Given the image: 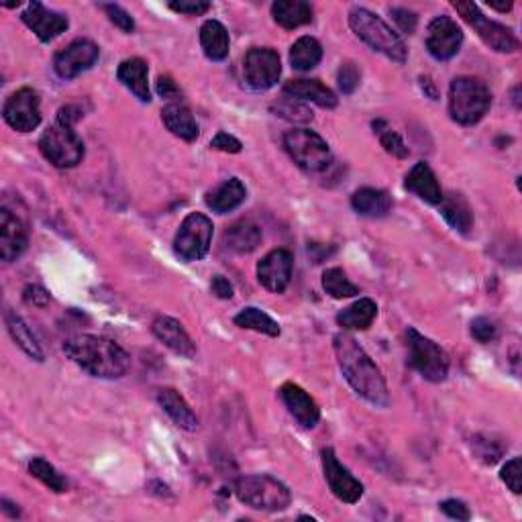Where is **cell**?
Instances as JSON below:
<instances>
[{"label": "cell", "instance_id": "1", "mask_svg": "<svg viewBox=\"0 0 522 522\" xmlns=\"http://www.w3.org/2000/svg\"><path fill=\"white\" fill-rule=\"evenodd\" d=\"M333 347L343 378L355 390V394L373 406L386 408L390 404L388 383L365 349L347 333L334 334Z\"/></svg>", "mask_w": 522, "mask_h": 522}, {"label": "cell", "instance_id": "2", "mask_svg": "<svg viewBox=\"0 0 522 522\" xmlns=\"http://www.w3.org/2000/svg\"><path fill=\"white\" fill-rule=\"evenodd\" d=\"M63 353L86 372L101 380H119L129 372L130 357L119 343L98 334H73L65 339Z\"/></svg>", "mask_w": 522, "mask_h": 522}, {"label": "cell", "instance_id": "3", "mask_svg": "<svg viewBox=\"0 0 522 522\" xmlns=\"http://www.w3.org/2000/svg\"><path fill=\"white\" fill-rule=\"evenodd\" d=\"M349 27L353 29L355 35L363 41L365 45H370L373 52L386 55L388 60L396 63H404L408 57V49L404 45L402 37L396 31H392L386 23L382 21L372 11H367L363 6L351 8L349 13Z\"/></svg>", "mask_w": 522, "mask_h": 522}, {"label": "cell", "instance_id": "4", "mask_svg": "<svg viewBox=\"0 0 522 522\" xmlns=\"http://www.w3.org/2000/svg\"><path fill=\"white\" fill-rule=\"evenodd\" d=\"M489 104L492 94L479 78L459 76L449 86V114L463 127H471L484 119Z\"/></svg>", "mask_w": 522, "mask_h": 522}, {"label": "cell", "instance_id": "5", "mask_svg": "<svg viewBox=\"0 0 522 522\" xmlns=\"http://www.w3.org/2000/svg\"><path fill=\"white\" fill-rule=\"evenodd\" d=\"M235 494L253 510L280 512L292 502L290 489L272 476H245L235 484Z\"/></svg>", "mask_w": 522, "mask_h": 522}, {"label": "cell", "instance_id": "6", "mask_svg": "<svg viewBox=\"0 0 522 522\" xmlns=\"http://www.w3.org/2000/svg\"><path fill=\"white\" fill-rule=\"evenodd\" d=\"M39 151L55 168H76L84 160V141L73 130V125L55 121L39 139Z\"/></svg>", "mask_w": 522, "mask_h": 522}, {"label": "cell", "instance_id": "7", "mask_svg": "<svg viewBox=\"0 0 522 522\" xmlns=\"http://www.w3.org/2000/svg\"><path fill=\"white\" fill-rule=\"evenodd\" d=\"M284 147L300 169L316 174L331 166L333 153L324 139L306 127L292 129L284 135Z\"/></svg>", "mask_w": 522, "mask_h": 522}, {"label": "cell", "instance_id": "8", "mask_svg": "<svg viewBox=\"0 0 522 522\" xmlns=\"http://www.w3.org/2000/svg\"><path fill=\"white\" fill-rule=\"evenodd\" d=\"M408 343V365L419 372L424 380L439 383L447 380L449 357L435 341L424 337L416 329L406 331Z\"/></svg>", "mask_w": 522, "mask_h": 522}, {"label": "cell", "instance_id": "9", "mask_svg": "<svg viewBox=\"0 0 522 522\" xmlns=\"http://www.w3.org/2000/svg\"><path fill=\"white\" fill-rule=\"evenodd\" d=\"M212 233H215V227H212V220L208 217L200 215V212L188 215L174 237L176 256L184 261H198L207 257Z\"/></svg>", "mask_w": 522, "mask_h": 522}, {"label": "cell", "instance_id": "10", "mask_svg": "<svg viewBox=\"0 0 522 522\" xmlns=\"http://www.w3.org/2000/svg\"><path fill=\"white\" fill-rule=\"evenodd\" d=\"M453 8L463 16L465 23H469L471 27L476 29L479 39L484 41L489 49L500 53H512L518 49L520 44L517 35H514L508 27H504V24L489 21L488 16L481 14L476 3H453Z\"/></svg>", "mask_w": 522, "mask_h": 522}, {"label": "cell", "instance_id": "11", "mask_svg": "<svg viewBox=\"0 0 522 522\" xmlns=\"http://www.w3.org/2000/svg\"><path fill=\"white\" fill-rule=\"evenodd\" d=\"M243 73L253 90H269L282 76V62L272 47H251L243 62Z\"/></svg>", "mask_w": 522, "mask_h": 522}, {"label": "cell", "instance_id": "12", "mask_svg": "<svg viewBox=\"0 0 522 522\" xmlns=\"http://www.w3.org/2000/svg\"><path fill=\"white\" fill-rule=\"evenodd\" d=\"M3 117L6 125L19 130V133H31L41 122L39 94L33 88H21L5 101Z\"/></svg>", "mask_w": 522, "mask_h": 522}, {"label": "cell", "instance_id": "13", "mask_svg": "<svg viewBox=\"0 0 522 522\" xmlns=\"http://www.w3.org/2000/svg\"><path fill=\"white\" fill-rule=\"evenodd\" d=\"M101 49L90 39H76L72 41L68 47H63L62 52H57L53 57V70L60 78L72 80L80 76L82 72L92 68L98 62Z\"/></svg>", "mask_w": 522, "mask_h": 522}, {"label": "cell", "instance_id": "14", "mask_svg": "<svg viewBox=\"0 0 522 522\" xmlns=\"http://www.w3.org/2000/svg\"><path fill=\"white\" fill-rule=\"evenodd\" d=\"M463 45V31L451 16H435L427 31V49L439 62H447L459 53Z\"/></svg>", "mask_w": 522, "mask_h": 522}, {"label": "cell", "instance_id": "15", "mask_svg": "<svg viewBox=\"0 0 522 522\" xmlns=\"http://www.w3.org/2000/svg\"><path fill=\"white\" fill-rule=\"evenodd\" d=\"M323 471L324 479L329 484L331 492L334 498H339L341 502L355 504L359 502V498L363 496V484L359 479L351 476L347 468H343L341 461L337 459L333 449H323Z\"/></svg>", "mask_w": 522, "mask_h": 522}, {"label": "cell", "instance_id": "16", "mask_svg": "<svg viewBox=\"0 0 522 522\" xmlns=\"http://www.w3.org/2000/svg\"><path fill=\"white\" fill-rule=\"evenodd\" d=\"M294 257L288 249H274L257 264V280L266 290L282 294L290 285Z\"/></svg>", "mask_w": 522, "mask_h": 522}, {"label": "cell", "instance_id": "17", "mask_svg": "<svg viewBox=\"0 0 522 522\" xmlns=\"http://www.w3.org/2000/svg\"><path fill=\"white\" fill-rule=\"evenodd\" d=\"M21 19L33 33H35L39 41H44V44H49V41L60 37L62 33L70 27L68 16L55 13L41 3L27 5V8H24L21 14Z\"/></svg>", "mask_w": 522, "mask_h": 522}, {"label": "cell", "instance_id": "18", "mask_svg": "<svg viewBox=\"0 0 522 522\" xmlns=\"http://www.w3.org/2000/svg\"><path fill=\"white\" fill-rule=\"evenodd\" d=\"M29 243V233L23 220L8 208L0 210V257L6 264L19 259Z\"/></svg>", "mask_w": 522, "mask_h": 522}, {"label": "cell", "instance_id": "19", "mask_svg": "<svg viewBox=\"0 0 522 522\" xmlns=\"http://www.w3.org/2000/svg\"><path fill=\"white\" fill-rule=\"evenodd\" d=\"M280 398L288 412L302 424L304 429H314L321 420V408L314 402V398L308 392L302 390L296 383H284L280 388Z\"/></svg>", "mask_w": 522, "mask_h": 522}, {"label": "cell", "instance_id": "20", "mask_svg": "<svg viewBox=\"0 0 522 522\" xmlns=\"http://www.w3.org/2000/svg\"><path fill=\"white\" fill-rule=\"evenodd\" d=\"M151 331L155 337H158L168 349L174 351V353L184 355V357L196 355V347L190 339V334L186 333L184 326L179 324L176 318H169V316L155 318Z\"/></svg>", "mask_w": 522, "mask_h": 522}, {"label": "cell", "instance_id": "21", "mask_svg": "<svg viewBox=\"0 0 522 522\" xmlns=\"http://www.w3.org/2000/svg\"><path fill=\"white\" fill-rule=\"evenodd\" d=\"M284 94L302 102H314L316 106H321V109H334L339 102V98L334 96L333 90L324 86L321 80H290L284 84Z\"/></svg>", "mask_w": 522, "mask_h": 522}, {"label": "cell", "instance_id": "22", "mask_svg": "<svg viewBox=\"0 0 522 522\" xmlns=\"http://www.w3.org/2000/svg\"><path fill=\"white\" fill-rule=\"evenodd\" d=\"M404 188L408 192L416 194L420 200L429 204H440V200H443V196H445L443 190H440L435 171H432L429 163H424V161L414 163V168L408 171Z\"/></svg>", "mask_w": 522, "mask_h": 522}, {"label": "cell", "instance_id": "23", "mask_svg": "<svg viewBox=\"0 0 522 522\" xmlns=\"http://www.w3.org/2000/svg\"><path fill=\"white\" fill-rule=\"evenodd\" d=\"M247 198V188L243 186L239 178H228L225 182H220L218 186L212 188L207 194V207L212 212H218V215H227L235 208H239L241 204Z\"/></svg>", "mask_w": 522, "mask_h": 522}, {"label": "cell", "instance_id": "24", "mask_svg": "<svg viewBox=\"0 0 522 522\" xmlns=\"http://www.w3.org/2000/svg\"><path fill=\"white\" fill-rule=\"evenodd\" d=\"M155 398H158V404L163 408V412H166L179 429L190 430V432L198 429V419H196L190 404L186 402L184 396L179 394L178 390L160 388Z\"/></svg>", "mask_w": 522, "mask_h": 522}, {"label": "cell", "instance_id": "25", "mask_svg": "<svg viewBox=\"0 0 522 522\" xmlns=\"http://www.w3.org/2000/svg\"><path fill=\"white\" fill-rule=\"evenodd\" d=\"M150 70L141 57H130V60L121 62L117 70V78L125 88H129L141 102H151L150 92Z\"/></svg>", "mask_w": 522, "mask_h": 522}, {"label": "cell", "instance_id": "26", "mask_svg": "<svg viewBox=\"0 0 522 522\" xmlns=\"http://www.w3.org/2000/svg\"><path fill=\"white\" fill-rule=\"evenodd\" d=\"M161 121L176 137L184 139V141H196L200 135L198 122H196L192 111L182 102H171L161 111Z\"/></svg>", "mask_w": 522, "mask_h": 522}, {"label": "cell", "instance_id": "27", "mask_svg": "<svg viewBox=\"0 0 522 522\" xmlns=\"http://www.w3.org/2000/svg\"><path fill=\"white\" fill-rule=\"evenodd\" d=\"M351 207L362 217L370 218H382L394 207L392 196L378 188H359V190L351 196Z\"/></svg>", "mask_w": 522, "mask_h": 522}, {"label": "cell", "instance_id": "28", "mask_svg": "<svg viewBox=\"0 0 522 522\" xmlns=\"http://www.w3.org/2000/svg\"><path fill=\"white\" fill-rule=\"evenodd\" d=\"M200 45L204 55L212 62H223L228 57V49H231V39L223 23L215 19H208L200 27Z\"/></svg>", "mask_w": 522, "mask_h": 522}, {"label": "cell", "instance_id": "29", "mask_svg": "<svg viewBox=\"0 0 522 522\" xmlns=\"http://www.w3.org/2000/svg\"><path fill=\"white\" fill-rule=\"evenodd\" d=\"M272 16L284 29H298L313 23L314 11L304 0H277L272 5Z\"/></svg>", "mask_w": 522, "mask_h": 522}, {"label": "cell", "instance_id": "30", "mask_svg": "<svg viewBox=\"0 0 522 522\" xmlns=\"http://www.w3.org/2000/svg\"><path fill=\"white\" fill-rule=\"evenodd\" d=\"M440 215L451 225L455 231H459L461 235H468L473 227V210L469 207V202L463 198V194L451 192L443 196L440 200Z\"/></svg>", "mask_w": 522, "mask_h": 522}, {"label": "cell", "instance_id": "31", "mask_svg": "<svg viewBox=\"0 0 522 522\" xmlns=\"http://www.w3.org/2000/svg\"><path fill=\"white\" fill-rule=\"evenodd\" d=\"M378 316V304L372 298H359L337 314V324L345 331H365Z\"/></svg>", "mask_w": 522, "mask_h": 522}, {"label": "cell", "instance_id": "32", "mask_svg": "<svg viewBox=\"0 0 522 522\" xmlns=\"http://www.w3.org/2000/svg\"><path fill=\"white\" fill-rule=\"evenodd\" d=\"M261 237L264 235H261V228L256 223L239 220V223H235L225 233V247L233 253H239V256H245V253H251L259 247Z\"/></svg>", "mask_w": 522, "mask_h": 522}, {"label": "cell", "instance_id": "33", "mask_svg": "<svg viewBox=\"0 0 522 522\" xmlns=\"http://www.w3.org/2000/svg\"><path fill=\"white\" fill-rule=\"evenodd\" d=\"M5 323H6V329H8V333H11V337L16 345H19L31 359H35V362H44L45 359L44 349H41L37 337L33 334L27 323H24L19 314L13 313V310H6Z\"/></svg>", "mask_w": 522, "mask_h": 522}, {"label": "cell", "instance_id": "34", "mask_svg": "<svg viewBox=\"0 0 522 522\" xmlns=\"http://www.w3.org/2000/svg\"><path fill=\"white\" fill-rule=\"evenodd\" d=\"M323 60V47L314 37H300L290 49V63L294 70L308 72Z\"/></svg>", "mask_w": 522, "mask_h": 522}, {"label": "cell", "instance_id": "35", "mask_svg": "<svg viewBox=\"0 0 522 522\" xmlns=\"http://www.w3.org/2000/svg\"><path fill=\"white\" fill-rule=\"evenodd\" d=\"M235 324L241 326V329H249L256 333H264L267 337H280V324H277L272 316L266 314L264 310H259L256 306L243 308L239 314L235 316Z\"/></svg>", "mask_w": 522, "mask_h": 522}, {"label": "cell", "instance_id": "36", "mask_svg": "<svg viewBox=\"0 0 522 522\" xmlns=\"http://www.w3.org/2000/svg\"><path fill=\"white\" fill-rule=\"evenodd\" d=\"M29 473L33 478H37L41 484H45L49 489H53L57 494L68 492V479H65L60 471H57L52 463L44 457H33L29 461Z\"/></svg>", "mask_w": 522, "mask_h": 522}, {"label": "cell", "instance_id": "37", "mask_svg": "<svg viewBox=\"0 0 522 522\" xmlns=\"http://www.w3.org/2000/svg\"><path fill=\"white\" fill-rule=\"evenodd\" d=\"M323 288L326 294H331L333 298L343 300V298H351L357 296L359 288L355 284L349 282L347 274L343 272L341 267H329L323 274Z\"/></svg>", "mask_w": 522, "mask_h": 522}, {"label": "cell", "instance_id": "38", "mask_svg": "<svg viewBox=\"0 0 522 522\" xmlns=\"http://www.w3.org/2000/svg\"><path fill=\"white\" fill-rule=\"evenodd\" d=\"M372 127H373V133L378 135L382 147L390 155H394V158H398V160H406L408 155H411V150H408L406 143L402 141V137H400L386 121H382V119L373 121Z\"/></svg>", "mask_w": 522, "mask_h": 522}, {"label": "cell", "instance_id": "39", "mask_svg": "<svg viewBox=\"0 0 522 522\" xmlns=\"http://www.w3.org/2000/svg\"><path fill=\"white\" fill-rule=\"evenodd\" d=\"M272 111L277 114V117H282L290 122H296V125H306V122L313 121V111L308 109V106L296 101V98L292 96H285L280 98V101H276L272 104Z\"/></svg>", "mask_w": 522, "mask_h": 522}, {"label": "cell", "instance_id": "40", "mask_svg": "<svg viewBox=\"0 0 522 522\" xmlns=\"http://www.w3.org/2000/svg\"><path fill=\"white\" fill-rule=\"evenodd\" d=\"M337 82L343 94H353L362 84V68L355 62H343L337 72Z\"/></svg>", "mask_w": 522, "mask_h": 522}, {"label": "cell", "instance_id": "41", "mask_svg": "<svg viewBox=\"0 0 522 522\" xmlns=\"http://www.w3.org/2000/svg\"><path fill=\"white\" fill-rule=\"evenodd\" d=\"M500 478L514 494L522 492V459L520 457H514V459H510L504 465L500 471Z\"/></svg>", "mask_w": 522, "mask_h": 522}, {"label": "cell", "instance_id": "42", "mask_svg": "<svg viewBox=\"0 0 522 522\" xmlns=\"http://www.w3.org/2000/svg\"><path fill=\"white\" fill-rule=\"evenodd\" d=\"M101 8L106 13V16H109L111 23L117 24L122 33H133L135 31L133 16H130L125 8H121L119 5H102Z\"/></svg>", "mask_w": 522, "mask_h": 522}, {"label": "cell", "instance_id": "43", "mask_svg": "<svg viewBox=\"0 0 522 522\" xmlns=\"http://www.w3.org/2000/svg\"><path fill=\"white\" fill-rule=\"evenodd\" d=\"M498 334V326L494 321H489L486 316H478L473 318L471 323V337L476 339L478 343H489L494 341Z\"/></svg>", "mask_w": 522, "mask_h": 522}, {"label": "cell", "instance_id": "44", "mask_svg": "<svg viewBox=\"0 0 522 522\" xmlns=\"http://www.w3.org/2000/svg\"><path fill=\"white\" fill-rule=\"evenodd\" d=\"M390 14L404 35H412V33L416 31V24H419V16H416V13L408 11V8L394 6V8H390Z\"/></svg>", "mask_w": 522, "mask_h": 522}, {"label": "cell", "instance_id": "45", "mask_svg": "<svg viewBox=\"0 0 522 522\" xmlns=\"http://www.w3.org/2000/svg\"><path fill=\"white\" fill-rule=\"evenodd\" d=\"M210 147L217 151H223V153H241L243 145L237 137L225 133V130H218L215 135V139L210 141Z\"/></svg>", "mask_w": 522, "mask_h": 522}, {"label": "cell", "instance_id": "46", "mask_svg": "<svg viewBox=\"0 0 522 522\" xmlns=\"http://www.w3.org/2000/svg\"><path fill=\"white\" fill-rule=\"evenodd\" d=\"M23 300L27 302L31 306L37 308H45L49 304V292L39 284H29L27 288L23 290Z\"/></svg>", "mask_w": 522, "mask_h": 522}, {"label": "cell", "instance_id": "47", "mask_svg": "<svg viewBox=\"0 0 522 522\" xmlns=\"http://www.w3.org/2000/svg\"><path fill=\"white\" fill-rule=\"evenodd\" d=\"M169 8L179 14L198 16L210 11V3H204V0H182V3H169Z\"/></svg>", "mask_w": 522, "mask_h": 522}, {"label": "cell", "instance_id": "48", "mask_svg": "<svg viewBox=\"0 0 522 522\" xmlns=\"http://www.w3.org/2000/svg\"><path fill=\"white\" fill-rule=\"evenodd\" d=\"M440 510H443L449 518H457V520H469L471 518L469 508L461 500L440 502Z\"/></svg>", "mask_w": 522, "mask_h": 522}, {"label": "cell", "instance_id": "49", "mask_svg": "<svg viewBox=\"0 0 522 522\" xmlns=\"http://www.w3.org/2000/svg\"><path fill=\"white\" fill-rule=\"evenodd\" d=\"M158 94L166 101H176V98L182 96V90L178 88V84L169 76H160L158 78Z\"/></svg>", "mask_w": 522, "mask_h": 522}, {"label": "cell", "instance_id": "50", "mask_svg": "<svg viewBox=\"0 0 522 522\" xmlns=\"http://www.w3.org/2000/svg\"><path fill=\"white\" fill-rule=\"evenodd\" d=\"M210 290L220 300H231L233 298V285L227 280L225 276H215L210 282Z\"/></svg>", "mask_w": 522, "mask_h": 522}, {"label": "cell", "instance_id": "51", "mask_svg": "<svg viewBox=\"0 0 522 522\" xmlns=\"http://www.w3.org/2000/svg\"><path fill=\"white\" fill-rule=\"evenodd\" d=\"M489 8H494L498 13H506V11H512V3H488Z\"/></svg>", "mask_w": 522, "mask_h": 522}, {"label": "cell", "instance_id": "52", "mask_svg": "<svg viewBox=\"0 0 522 522\" xmlns=\"http://www.w3.org/2000/svg\"><path fill=\"white\" fill-rule=\"evenodd\" d=\"M13 506H14V504H11V502H8V500H3V510H5V512H6L8 517H11V518H16V517H19L21 512H19V508L14 510Z\"/></svg>", "mask_w": 522, "mask_h": 522}]
</instances>
